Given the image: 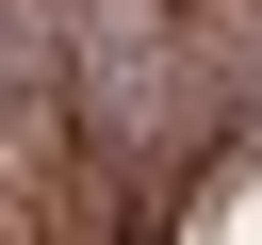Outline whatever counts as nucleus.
I'll use <instances>...</instances> for the list:
<instances>
[{"label": "nucleus", "mask_w": 262, "mask_h": 245, "mask_svg": "<svg viewBox=\"0 0 262 245\" xmlns=\"http://www.w3.org/2000/svg\"><path fill=\"white\" fill-rule=\"evenodd\" d=\"M0 245H262V0H0Z\"/></svg>", "instance_id": "nucleus-1"}]
</instances>
